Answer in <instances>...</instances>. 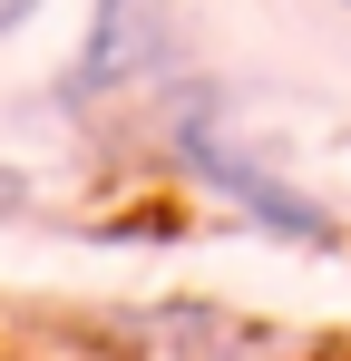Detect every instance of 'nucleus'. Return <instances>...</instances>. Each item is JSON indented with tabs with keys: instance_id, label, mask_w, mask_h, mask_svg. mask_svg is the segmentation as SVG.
Returning a JSON list of instances; mask_svg holds the SVG:
<instances>
[{
	"instance_id": "obj_2",
	"label": "nucleus",
	"mask_w": 351,
	"mask_h": 361,
	"mask_svg": "<svg viewBox=\"0 0 351 361\" xmlns=\"http://www.w3.org/2000/svg\"><path fill=\"white\" fill-rule=\"evenodd\" d=\"M176 39H166V0H98L78 68H68V98H117V88H147L166 78Z\"/></svg>"
},
{
	"instance_id": "obj_3",
	"label": "nucleus",
	"mask_w": 351,
	"mask_h": 361,
	"mask_svg": "<svg viewBox=\"0 0 351 361\" xmlns=\"http://www.w3.org/2000/svg\"><path fill=\"white\" fill-rule=\"evenodd\" d=\"M30 10H39V0H0V39H10V30H30Z\"/></svg>"
},
{
	"instance_id": "obj_1",
	"label": "nucleus",
	"mask_w": 351,
	"mask_h": 361,
	"mask_svg": "<svg viewBox=\"0 0 351 361\" xmlns=\"http://www.w3.org/2000/svg\"><path fill=\"white\" fill-rule=\"evenodd\" d=\"M176 157H185L205 185H215L225 205H244L264 235H283V244H332V215H322L312 195H292L283 176H264V166H254V157H244V147H234L215 118H176Z\"/></svg>"
}]
</instances>
